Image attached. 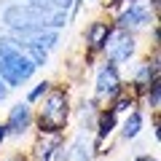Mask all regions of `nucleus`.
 <instances>
[{"label":"nucleus","mask_w":161,"mask_h":161,"mask_svg":"<svg viewBox=\"0 0 161 161\" xmlns=\"http://www.w3.org/2000/svg\"><path fill=\"white\" fill-rule=\"evenodd\" d=\"M6 94H8V89H6V83H3V78H0V102L6 99Z\"/></svg>","instance_id":"obj_21"},{"label":"nucleus","mask_w":161,"mask_h":161,"mask_svg":"<svg viewBox=\"0 0 161 161\" xmlns=\"http://www.w3.org/2000/svg\"><path fill=\"white\" fill-rule=\"evenodd\" d=\"M129 108H134V94H129V92L121 89V92L113 97V108H110V110L118 115V113H129Z\"/></svg>","instance_id":"obj_15"},{"label":"nucleus","mask_w":161,"mask_h":161,"mask_svg":"<svg viewBox=\"0 0 161 161\" xmlns=\"http://www.w3.org/2000/svg\"><path fill=\"white\" fill-rule=\"evenodd\" d=\"M48 89H51V83H48V80H40L38 86H35L32 92L27 94V102H38L40 97H46V92H48Z\"/></svg>","instance_id":"obj_19"},{"label":"nucleus","mask_w":161,"mask_h":161,"mask_svg":"<svg viewBox=\"0 0 161 161\" xmlns=\"http://www.w3.org/2000/svg\"><path fill=\"white\" fill-rule=\"evenodd\" d=\"M121 89H124V86H121L118 64L105 62L102 67L97 70V78H94V94H97V99H113Z\"/></svg>","instance_id":"obj_6"},{"label":"nucleus","mask_w":161,"mask_h":161,"mask_svg":"<svg viewBox=\"0 0 161 161\" xmlns=\"http://www.w3.org/2000/svg\"><path fill=\"white\" fill-rule=\"evenodd\" d=\"M140 132H142V113L134 110V113H129L126 121H124V126H121V137H124V140H134Z\"/></svg>","instance_id":"obj_14"},{"label":"nucleus","mask_w":161,"mask_h":161,"mask_svg":"<svg viewBox=\"0 0 161 161\" xmlns=\"http://www.w3.org/2000/svg\"><path fill=\"white\" fill-rule=\"evenodd\" d=\"M22 48H24V54L30 57V62L35 67H43L48 62V51H43V48H38V46H22Z\"/></svg>","instance_id":"obj_17"},{"label":"nucleus","mask_w":161,"mask_h":161,"mask_svg":"<svg viewBox=\"0 0 161 161\" xmlns=\"http://www.w3.org/2000/svg\"><path fill=\"white\" fill-rule=\"evenodd\" d=\"M30 126H32V108H30V102H16L11 108V113H8V121H6L8 134L22 137V134L30 132Z\"/></svg>","instance_id":"obj_10"},{"label":"nucleus","mask_w":161,"mask_h":161,"mask_svg":"<svg viewBox=\"0 0 161 161\" xmlns=\"http://www.w3.org/2000/svg\"><path fill=\"white\" fill-rule=\"evenodd\" d=\"M3 24L11 30H27V27H51L59 30L67 24L64 11H46L38 6H8L3 11Z\"/></svg>","instance_id":"obj_2"},{"label":"nucleus","mask_w":161,"mask_h":161,"mask_svg":"<svg viewBox=\"0 0 161 161\" xmlns=\"http://www.w3.org/2000/svg\"><path fill=\"white\" fill-rule=\"evenodd\" d=\"M145 99H148V105H150L153 110H158V105H161V83H158V80H153V83L148 86Z\"/></svg>","instance_id":"obj_18"},{"label":"nucleus","mask_w":161,"mask_h":161,"mask_svg":"<svg viewBox=\"0 0 161 161\" xmlns=\"http://www.w3.org/2000/svg\"><path fill=\"white\" fill-rule=\"evenodd\" d=\"M30 6L46 8V11H67L73 6V0H30Z\"/></svg>","instance_id":"obj_16"},{"label":"nucleus","mask_w":161,"mask_h":161,"mask_svg":"<svg viewBox=\"0 0 161 161\" xmlns=\"http://www.w3.org/2000/svg\"><path fill=\"white\" fill-rule=\"evenodd\" d=\"M99 51H105V57H108L110 64H124V62H129V59L134 57L137 40H134V35L129 32V30L110 27V32H108V38L102 40V48H99Z\"/></svg>","instance_id":"obj_4"},{"label":"nucleus","mask_w":161,"mask_h":161,"mask_svg":"<svg viewBox=\"0 0 161 161\" xmlns=\"http://www.w3.org/2000/svg\"><path fill=\"white\" fill-rule=\"evenodd\" d=\"M3 161H24L22 156H14V158H3Z\"/></svg>","instance_id":"obj_24"},{"label":"nucleus","mask_w":161,"mask_h":161,"mask_svg":"<svg viewBox=\"0 0 161 161\" xmlns=\"http://www.w3.org/2000/svg\"><path fill=\"white\" fill-rule=\"evenodd\" d=\"M35 73V64L14 38H0V78L8 86H22Z\"/></svg>","instance_id":"obj_1"},{"label":"nucleus","mask_w":161,"mask_h":161,"mask_svg":"<svg viewBox=\"0 0 161 161\" xmlns=\"http://www.w3.org/2000/svg\"><path fill=\"white\" fill-rule=\"evenodd\" d=\"M153 80H158V54L153 59H142L137 64L134 78H132V94H145Z\"/></svg>","instance_id":"obj_9"},{"label":"nucleus","mask_w":161,"mask_h":161,"mask_svg":"<svg viewBox=\"0 0 161 161\" xmlns=\"http://www.w3.org/2000/svg\"><path fill=\"white\" fill-rule=\"evenodd\" d=\"M70 121V97L64 89H54V92H46V99L40 105L38 113V132L40 134H57L64 132Z\"/></svg>","instance_id":"obj_3"},{"label":"nucleus","mask_w":161,"mask_h":161,"mask_svg":"<svg viewBox=\"0 0 161 161\" xmlns=\"http://www.w3.org/2000/svg\"><path fill=\"white\" fill-rule=\"evenodd\" d=\"M150 22H153V14L148 11V6H142V3H129V6L118 14V24H115V27L134 32V30L148 27Z\"/></svg>","instance_id":"obj_8"},{"label":"nucleus","mask_w":161,"mask_h":161,"mask_svg":"<svg viewBox=\"0 0 161 161\" xmlns=\"http://www.w3.org/2000/svg\"><path fill=\"white\" fill-rule=\"evenodd\" d=\"M8 137V129H6V124H0V142Z\"/></svg>","instance_id":"obj_22"},{"label":"nucleus","mask_w":161,"mask_h":161,"mask_svg":"<svg viewBox=\"0 0 161 161\" xmlns=\"http://www.w3.org/2000/svg\"><path fill=\"white\" fill-rule=\"evenodd\" d=\"M92 158H94V142L89 140L86 129H80L78 137L67 148V161H92Z\"/></svg>","instance_id":"obj_11"},{"label":"nucleus","mask_w":161,"mask_h":161,"mask_svg":"<svg viewBox=\"0 0 161 161\" xmlns=\"http://www.w3.org/2000/svg\"><path fill=\"white\" fill-rule=\"evenodd\" d=\"M115 121H118V115H115L113 110H102V113H97V142H94V150L113 134Z\"/></svg>","instance_id":"obj_12"},{"label":"nucleus","mask_w":161,"mask_h":161,"mask_svg":"<svg viewBox=\"0 0 161 161\" xmlns=\"http://www.w3.org/2000/svg\"><path fill=\"white\" fill-rule=\"evenodd\" d=\"M16 40H22L19 46H38L43 51H51L59 43V32L51 27H27V30H14Z\"/></svg>","instance_id":"obj_7"},{"label":"nucleus","mask_w":161,"mask_h":161,"mask_svg":"<svg viewBox=\"0 0 161 161\" xmlns=\"http://www.w3.org/2000/svg\"><path fill=\"white\" fill-rule=\"evenodd\" d=\"M134 161H158V158H156V156H150V153H142V156H137Z\"/></svg>","instance_id":"obj_20"},{"label":"nucleus","mask_w":161,"mask_h":161,"mask_svg":"<svg viewBox=\"0 0 161 161\" xmlns=\"http://www.w3.org/2000/svg\"><path fill=\"white\" fill-rule=\"evenodd\" d=\"M110 27H113V24L102 22V19H99V22H92V27H89V32H86V43H89L92 51H99V48H102V40L108 38Z\"/></svg>","instance_id":"obj_13"},{"label":"nucleus","mask_w":161,"mask_h":161,"mask_svg":"<svg viewBox=\"0 0 161 161\" xmlns=\"http://www.w3.org/2000/svg\"><path fill=\"white\" fill-rule=\"evenodd\" d=\"M121 3H134V0H110V6H113V8L121 6Z\"/></svg>","instance_id":"obj_23"},{"label":"nucleus","mask_w":161,"mask_h":161,"mask_svg":"<svg viewBox=\"0 0 161 161\" xmlns=\"http://www.w3.org/2000/svg\"><path fill=\"white\" fill-rule=\"evenodd\" d=\"M78 3H86V0H78Z\"/></svg>","instance_id":"obj_25"},{"label":"nucleus","mask_w":161,"mask_h":161,"mask_svg":"<svg viewBox=\"0 0 161 161\" xmlns=\"http://www.w3.org/2000/svg\"><path fill=\"white\" fill-rule=\"evenodd\" d=\"M35 161H67V145L62 140V132L57 134H40L35 142Z\"/></svg>","instance_id":"obj_5"}]
</instances>
